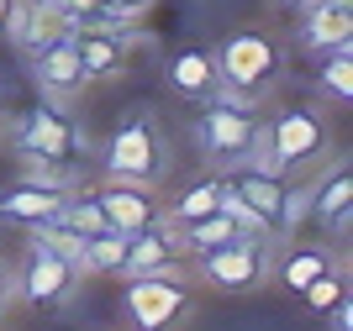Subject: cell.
Returning a JSON list of instances; mask_svg holds the SVG:
<instances>
[{
    "instance_id": "cell-1",
    "label": "cell",
    "mask_w": 353,
    "mask_h": 331,
    "mask_svg": "<svg viewBox=\"0 0 353 331\" xmlns=\"http://www.w3.org/2000/svg\"><path fill=\"white\" fill-rule=\"evenodd\" d=\"M227 184L237 189V200L269 237H290L301 221H306V189H290L274 169H243L232 173Z\"/></svg>"
},
{
    "instance_id": "cell-2",
    "label": "cell",
    "mask_w": 353,
    "mask_h": 331,
    "mask_svg": "<svg viewBox=\"0 0 353 331\" xmlns=\"http://www.w3.org/2000/svg\"><path fill=\"white\" fill-rule=\"evenodd\" d=\"M274 74H280V47H274V37H264V32H232L216 53V85L237 89V95H248V100Z\"/></svg>"
},
{
    "instance_id": "cell-3",
    "label": "cell",
    "mask_w": 353,
    "mask_h": 331,
    "mask_svg": "<svg viewBox=\"0 0 353 331\" xmlns=\"http://www.w3.org/2000/svg\"><path fill=\"white\" fill-rule=\"evenodd\" d=\"M195 268L206 279L211 289L221 295H243V289H259L269 274V242L264 237H232V242L221 247H206V253H195Z\"/></svg>"
},
{
    "instance_id": "cell-4",
    "label": "cell",
    "mask_w": 353,
    "mask_h": 331,
    "mask_svg": "<svg viewBox=\"0 0 353 331\" xmlns=\"http://www.w3.org/2000/svg\"><path fill=\"white\" fill-rule=\"evenodd\" d=\"M105 173L111 179H132V184H148L163 173V142H159V127L148 116H127L105 147Z\"/></svg>"
},
{
    "instance_id": "cell-5",
    "label": "cell",
    "mask_w": 353,
    "mask_h": 331,
    "mask_svg": "<svg viewBox=\"0 0 353 331\" xmlns=\"http://www.w3.org/2000/svg\"><path fill=\"white\" fill-rule=\"evenodd\" d=\"M322 147H327V127H322V116L311 111V105H290L280 121H269V127H264V163L274 173L316 158Z\"/></svg>"
},
{
    "instance_id": "cell-6",
    "label": "cell",
    "mask_w": 353,
    "mask_h": 331,
    "mask_svg": "<svg viewBox=\"0 0 353 331\" xmlns=\"http://www.w3.org/2000/svg\"><path fill=\"white\" fill-rule=\"evenodd\" d=\"M190 310V284L174 274V268H159V274H132L127 279V316L143 331H159L169 321H179Z\"/></svg>"
},
{
    "instance_id": "cell-7",
    "label": "cell",
    "mask_w": 353,
    "mask_h": 331,
    "mask_svg": "<svg viewBox=\"0 0 353 331\" xmlns=\"http://www.w3.org/2000/svg\"><path fill=\"white\" fill-rule=\"evenodd\" d=\"M253 105H237V100H211L206 116H201V147L206 158L216 163H243L248 158V142H253Z\"/></svg>"
},
{
    "instance_id": "cell-8",
    "label": "cell",
    "mask_w": 353,
    "mask_h": 331,
    "mask_svg": "<svg viewBox=\"0 0 353 331\" xmlns=\"http://www.w3.org/2000/svg\"><path fill=\"white\" fill-rule=\"evenodd\" d=\"M74 279H79V263L59 258V253H48V247L32 242L27 258H21V279H16V295L27 305H63L74 295Z\"/></svg>"
},
{
    "instance_id": "cell-9",
    "label": "cell",
    "mask_w": 353,
    "mask_h": 331,
    "mask_svg": "<svg viewBox=\"0 0 353 331\" xmlns=\"http://www.w3.org/2000/svg\"><path fill=\"white\" fill-rule=\"evenodd\" d=\"M16 153H21V158L59 163L63 169V163L79 153V137H74V127L53 111V105H32V111L16 121Z\"/></svg>"
},
{
    "instance_id": "cell-10",
    "label": "cell",
    "mask_w": 353,
    "mask_h": 331,
    "mask_svg": "<svg viewBox=\"0 0 353 331\" xmlns=\"http://www.w3.org/2000/svg\"><path fill=\"white\" fill-rule=\"evenodd\" d=\"M32 79H37V89H43L48 100H69V95H79V89L90 85L85 69H79V53H74V43H69V32L37 47V58H32Z\"/></svg>"
},
{
    "instance_id": "cell-11",
    "label": "cell",
    "mask_w": 353,
    "mask_h": 331,
    "mask_svg": "<svg viewBox=\"0 0 353 331\" xmlns=\"http://www.w3.org/2000/svg\"><path fill=\"white\" fill-rule=\"evenodd\" d=\"M95 205H101V216L111 231H143L159 221V205H153V195H148L143 184H132V179H111V184L95 195Z\"/></svg>"
},
{
    "instance_id": "cell-12",
    "label": "cell",
    "mask_w": 353,
    "mask_h": 331,
    "mask_svg": "<svg viewBox=\"0 0 353 331\" xmlns=\"http://www.w3.org/2000/svg\"><path fill=\"white\" fill-rule=\"evenodd\" d=\"M69 200V184H43V179H21L16 189H0V221H16V226H37V221H53L59 205Z\"/></svg>"
},
{
    "instance_id": "cell-13",
    "label": "cell",
    "mask_w": 353,
    "mask_h": 331,
    "mask_svg": "<svg viewBox=\"0 0 353 331\" xmlns=\"http://www.w3.org/2000/svg\"><path fill=\"white\" fill-rule=\"evenodd\" d=\"M0 32H6L16 47H32V53H37L43 43L63 37V32H69V21H63L48 0H11V11H6V27H0Z\"/></svg>"
},
{
    "instance_id": "cell-14",
    "label": "cell",
    "mask_w": 353,
    "mask_h": 331,
    "mask_svg": "<svg viewBox=\"0 0 353 331\" xmlns=\"http://www.w3.org/2000/svg\"><path fill=\"white\" fill-rule=\"evenodd\" d=\"M179 231H159V221L153 226H143V231H132L127 237V253H121V268L117 274H159V268H174L179 263Z\"/></svg>"
},
{
    "instance_id": "cell-15",
    "label": "cell",
    "mask_w": 353,
    "mask_h": 331,
    "mask_svg": "<svg viewBox=\"0 0 353 331\" xmlns=\"http://www.w3.org/2000/svg\"><path fill=\"white\" fill-rule=\"evenodd\" d=\"M353 37V0H311L306 6V37L301 43L327 53V47H343Z\"/></svg>"
},
{
    "instance_id": "cell-16",
    "label": "cell",
    "mask_w": 353,
    "mask_h": 331,
    "mask_svg": "<svg viewBox=\"0 0 353 331\" xmlns=\"http://www.w3.org/2000/svg\"><path fill=\"white\" fill-rule=\"evenodd\" d=\"M306 205H311V216L322 221L327 231H348V216H353V169L338 163V169L306 195Z\"/></svg>"
},
{
    "instance_id": "cell-17",
    "label": "cell",
    "mask_w": 353,
    "mask_h": 331,
    "mask_svg": "<svg viewBox=\"0 0 353 331\" xmlns=\"http://www.w3.org/2000/svg\"><path fill=\"white\" fill-rule=\"evenodd\" d=\"M169 85H174L179 95H190V100H211V95H216V58L201 53V47L174 53V63H169Z\"/></svg>"
},
{
    "instance_id": "cell-18",
    "label": "cell",
    "mask_w": 353,
    "mask_h": 331,
    "mask_svg": "<svg viewBox=\"0 0 353 331\" xmlns=\"http://www.w3.org/2000/svg\"><path fill=\"white\" fill-rule=\"evenodd\" d=\"M322 89L332 95V100H353V43L327 47V63H322Z\"/></svg>"
},
{
    "instance_id": "cell-19",
    "label": "cell",
    "mask_w": 353,
    "mask_h": 331,
    "mask_svg": "<svg viewBox=\"0 0 353 331\" xmlns=\"http://www.w3.org/2000/svg\"><path fill=\"white\" fill-rule=\"evenodd\" d=\"M216 195H221V179H206V184H190L185 195H179L174 205H169V221L174 226H185V221L206 216V211H216Z\"/></svg>"
},
{
    "instance_id": "cell-20",
    "label": "cell",
    "mask_w": 353,
    "mask_h": 331,
    "mask_svg": "<svg viewBox=\"0 0 353 331\" xmlns=\"http://www.w3.org/2000/svg\"><path fill=\"white\" fill-rule=\"evenodd\" d=\"M301 295H306V305H311V310H316V316H327V310H332V305H338L343 295H348V289H343V274H332V268H322V274L311 279V284L301 289Z\"/></svg>"
},
{
    "instance_id": "cell-21",
    "label": "cell",
    "mask_w": 353,
    "mask_h": 331,
    "mask_svg": "<svg viewBox=\"0 0 353 331\" xmlns=\"http://www.w3.org/2000/svg\"><path fill=\"white\" fill-rule=\"evenodd\" d=\"M322 268H327V253H322V247H306V253H295V258L285 263L280 279H285V289H306Z\"/></svg>"
},
{
    "instance_id": "cell-22",
    "label": "cell",
    "mask_w": 353,
    "mask_h": 331,
    "mask_svg": "<svg viewBox=\"0 0 353 331\" xmlns=\"http://www.w3.org/2000/svg\"><path fill=\"white\" fill-rule=\"evenodd\" d=\"M153 0H105V11L117 16V21H132V16H143Z\"/></svg>"
},
{
    "instance_id": "cell-23",
    "label": "cell",
    "mask_w": 353,
    "mask_h": 331,
    "mask_svg": "<svg viewBox=\"0 0 353 331\" xmlns=\"http://www.w3.org/2000/svg\"><path fill=\"white\" fill-rule=\"evenodd\" d=\"M6 295H11V274H6V263H0V305H6Z\"/></svg>"
},
{
    "instance_id": "cell-24",
    "label": "cell",
    "mask_w": 353,
    "mask_h": 331,
    "mask_svg": "<svg viewBox=\"0 0 353 331\" xmlns=\"http://www.w3.org/2000/svg\"><path fill=\"white\" fill-rule=\"evenodd\" d=\"M274 6H285V11H306L311 0H274Z\"/></svg>"
},
{
    "instance_id": "cell-25",
    "label": "cell",
    "mask_w": 353,
    "mask_h": 331,
    "mask_svg": "<svg viewBox=\"0 0 353 331\" xmlns=\"http://www.w3.org/2000/svg\"><path fill=\"white\" fill-rule=\"evenodd\" d=\"M6 11H11V0H0V27H6Z\"/></svg>"
}]
</instances>
